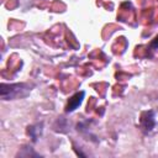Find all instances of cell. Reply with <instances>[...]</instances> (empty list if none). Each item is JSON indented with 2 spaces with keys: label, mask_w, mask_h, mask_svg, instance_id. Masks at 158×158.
<instances>
[{
  "label": "cell",
  "mask_w": 158,
  "mask_h": 158,
  "mask_svg": "<svg viewBox=\"0 0 158 158\" xmlns=\"http://www.w3.org/2000/svg\"><path fill=\"white\" fill-rule=\"evenodd\" d=\"M84 95H85V93H84V91H79V93L74 94V95L68 100V105H67L65 111H67V112L74 111V110H75V109H77V107L83 102Z\"/></svg>",
  "instance_id": "7a4b0ae2"
},
{
  "label": "cell",
  "mask_w": 158,
  "mask_h": 158,
  "mask_svg": "<svg viewBox=\"0 0 158 158\" xmlns=\"http://www.w3.org/2000/svg\"><path fill=\"white\" fill-rule=\"evenodd\" d=\"M141 122H142V126H143V128H144L146 131H151V130L154 127V125H156L154 112H153V111H148V112H146V114L142 116Z\"/></svg>",
  "instance_id": "3957f363"
},
{
  "label": "cell",
  "mask_w": 158,
  "mask_h": 158,
  "mask_svg": "<svg viewBox=\"0 0 158 158\" xmlns=\"http://www.w3.org/2000/svg\"><path fill=\"white\" fill-rule=\"evenodd\" d=\"M151 47H152V48H157V47H158V37H156V38L152 41Z\"/></svg>",
  "instance_id": "5b68a950"
},
{
  "label": "cell",
  "mask_w": 158,
  "mask_h": 158,
  "mask_svg": "<svg viewBox=\"0 0 158 158\" xmlns=\"http://www.w3.org/2000/svg\"><path fill=\"white\" fill-rule=\"evenodd\" d=\"M30 93V88L25 84H1L0 95L4 100H12L17 98H23Z\"/></svg>",
  "instance_id": "6da1fadb"
},
{
  "label": "cell",
  "mask_w": 158,
  "mask_h": 158,
  "mask_svg": "<svg viewBox=\"0 0 158 158\" xmlns=\"http://www.w3.org/2000/svg\"><path fill=\"white\" fill-rule=\"evenodd\" d=\"M41 127H42V125H37V126H31V127H28V133L31 135V137L33 138V141H36L37 138H38V136H40V133H41Z\"/></svg>",
  "instance_id": "277c9868"
}]
</instances>
